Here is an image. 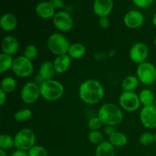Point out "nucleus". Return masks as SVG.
Masks as SVG:
<instances>
[{"label":"nucleus","instance_id":"22","mask_svg":"<svg viewBox=\"0 0 156 156\" xmlns=\"http://www.w3.org/2000/svg\"><path fill=\"white\" fill-rule=\"evenodd\" d=\"M140 84V80L135 76H128L123 79L121 87L123 91H134Z\"/></svg>","mask_w":156,"mask_h":156},{"label":"nucleus","instance_id":"15","mask_svg":"<svg viewBox=\"0 0 156 156\" xmlns=\"http://www.w3.org/2000/svg\"><path fill=\"white\" fill-rule=\"evenodd\" d=\"M55 9H56L50 1L41 2L35 7V12L40 18L47 20L54 17L56 15Z\"/></svg>","mask_w":156,"mask_h":156},{"label":"nucleus","instance_id":"13","mask_svg":"<svg viewBox=\"0 0 156 156\" xmlns=\"http://www.w3.org/2000/svg\"><path fill=\"white\" fill-rule=\"evenodd\" d=\"M124 24L129 28H138L144 23V16L138 10H130L125 14L123 17Z\"/></svg>","mask_w":156,"mask_h":156},{"label":"nucleus","instance_id":"28","mask_svg":"<svg viewBox=\"0 0 156 156\" xmlns=\"http://www.w3.org/2000/svg\"><path fill=\"white\" fill-rule=\"evenodd\" d=\"M32 117V111L28 108L21 109L14 114V119L17 122H23L29 120Z\"/></svg>","mask_w":156,"mask_h":156},{"label":"nucleus","instance_id":"7","mask_svg":"<svg viewBox=\"0 0 156 156\" xmlns=\"http://www.w3.org/2000/svg\"><path fill=\"white\" fill-rule=\"evenodd\" d=\"M120 106L128 112H133L140 108V101L139 94L134 91H123L119 97Z\"/></svg>","mask_w":156,"mask_h":156},{"label":"nucleus","instance_id":"32","mask_svg":"<svg viewBox=\"0 0 156 156\" xmlns=\"http://www.w3.org/2000/svg\"><path fill=\"white\" fill-rule=\"evenodd\" d=\"M139 142L143 146H149L152 143L155 142V136L152 133L146 132L143 133L139 139Z\"/></svg>","mask_w":156,"mask_h":156},{"label":"nucleus","instance_id":"14","mask_svg":"<svg viewBox=\"0 0 156 156\" xmlns=\"http://www.w3.org/2000/svg\"><path fill=\"white\" fill-rule=\"evenodd\" d=\"M113 8L114 2L112 0H95L93 4V11L99 18L108 17L112 12Z\"/></svg>","mask_w":156,"mask_h":156},{"label":"nucleus","instance_id":"40","mask_svg":"<svg viewBox=\"0 0 156 156\" xmlns=\"http://www.w3.org/2000/svg\"><path fill=\"white\" fill-rule=\"evenodd\" d=\"M44 82H45V80H44V78H43L42 76H41V75H40V74H38L37 76H35V80H34V82H35V83L37 84V85H42L43 83H44Z\"/></svg>","mask_w":156,"mask_h":156},{"label":"nucleus","instance_id":"9","mask_svg":"<svg viewBox=\"0 0 156 156\" xmlns=\"http://www.w3.org/2000/svg\"><path fill=\"white\" fill-rule=\"evenodd\" d=\"M41 95L40 85L34 82H28L23 85L21 90V98L25 104L30 105L38 100Z\"/></svg>","mask_w":156,"mask_h":156},{"label":"nucleus","instance_id":"43","mask_svg":"<svg viewBox=\"0 0 156 156\" xmlns=\"http://www.w3.org/2000/svg\"><path fill=\"white\" fill-rule=\"evenodd\" d=\"M154 44H155V46L156 47V37L155 38V40H154Z\"/></svg>","mask_w":156,"mask_h":156},{"label":"nucleus","instance_id":"20","mask_svg":"<svg viewBox=\"0 0 156 156\" xmlns=\"http://www.w3.org/2000/svg\"><path fill=\"white\" fill-rule=\"evenodd\" d=\"M56 70H55L53 62L50 61H46L43 62L41 65L39 69V74L42 76L45 81L51 80L54 77Z\"/></svg>","mask_w":156,"mask_h":156},{"label":"nucleus","instance_id":"36","mask_svg":"<svg viewBox=\"0 0 156 156\" xmlns=\"http://www.w3.org/2000/svg\"><path fill=\"white\" fill-rule=\"evenodd\" d=\"M104 132H105V135L108 136L110 138V137H111L113 134L115 133L117 131H116L114 126H110V125H107V126H105V128H104Z\"/></svg>","mask_w":156,"mask_h":156},{"label":"nucleus","instance_id":"33","mask_svg":"<svg viewBox=\"0 0 156 156\" xmlns=\"http://www.w3.org/2000/svg\"><path fill=\"white\" fill-rule=\"evenodd\" d=\"M102 124L103 123L100 120V118L98 117H94L90 119L88 125L91 131H98L102 126Z\"/></svg>","mask_w":156,"mask_h":156},{"label":"nucleus","instance_id":"4","mask_svg":"<svg viewBox=\"0 0 156 156\" xmlns=\"http://www.w3.org/2000/svg\"><path fill=\"white\" fill-rule=\"evenodd\" d=\"M70 45L71 44L66 37L61 33H53L47 39V47L49 50L56 56L68 54Z\"/></svg>","mask_w":156,"mask_h":156},{"label":"nucleus","instance_id":"8","mask_svg":"<svg viewBox=\"0 0 156 156\" xmlns=\"http://www.w3.org/2000/svg\"><path fill=\"white\" fill-rule=\"evenodd\" d=\"M12 70L17 76L21 78L29 77L34 72V66L31 60L24 56H20L14 60Z\"/></svg>","mask_w":156,"mask_h":156},{"label":"nucleus","instance_id":"12","mask_svg":"<svg viewBox=\"0 0 156 156\" xmlns=\"http://www.w3.org/2000/svg\"><path fill=\"white\" fill-rule=\"evenodd\" d=\"M140 119L142 124L149 129L156 128V106L149 105L142 108L140 114Z\"/></svg>","mask_w":156,"mask_h":156},{"label":"nucleus","instance_id":"3","mask_svg":"<svg viewBox=\"0 0 156 156\" xmlns=\"http://www.w3.org/2000/svg\"><path fill=\"white\" fill-rule=\"evenodd\" d=\"M40 88L41 97L48 101L59 100L64 93L62 84L54 79L45 81L42 85H40Z\"/></svg>","mask_w":156,"mask_h":156},{"label":"nucleus","instance_id":"10","mask_svg":"<svg viewBox=\"0 0 156 156\" xmlns=\"http://www.w3.org/2000/svg\"><path fill=\"white\" fill-rule=\"evenodd\" d=\"M53 23L55 27L62 32H68L71 30L74 24L72 15L66 11H59L56 12L53 18Z\"/></svg>","mask_w":156,"mask_h":156},{"label":"nucleus","instance_id":"1","mask_svg":"<svg viewBox=\"0 0 156 156\" xmlns=\"http://www.w3.org/2000/svg\"><path fill=\"white\" fill-rule=\"evenodd\" d=\"M79 94L81 100L88 105L99 103L105 95L104 87L95 79H88L80 85Z\"/></svg>","mask_w":156,"mask_h":156},{"label":"nucleus","instance_id":"18","mask_svg":"<svg viewBox=\"0 0 156 156\" xmlns=\"http://www.w3.org/2000/svg\"><path fill=\"white\" fill-rule=\"evenodd\" d=\"M18 25L16 17L12 13H5L0 18V27L6 32H11L15 30Z\"/></svg>","mask_w":156,"mask_h":156},{"label":"nucleus","instance_id":"23","mask_svg":"<svg viewBox=\"0 0 156 156\" xmlns=\"http://www.w3.org/2000/svg\"><path fill=\"white\" fill-rule=\"evenodd\" d=\"M109 142L114 147H123L127 144V136L123 133L116 132L109 138Z\"/></svg>","mask_w":156,"mask_h":156},{"label":"nucleus","instance_id":"26","mask_svg":"<svg viewBox=\"0 0 156 156\" xmlns=\"http://www.w3.org/2000/svg\"><path fill=\"white\" fill-rule=\"evenodd\" d=\"M17 86V82L14 78L11 76L5 77L1 82V90L8 94V93H12L15 91Z\"/></svg>","mask_w":156,"mask_h":156},{"label":"nucleus","instance_id":"24","mask_svg":"<svg viewBox=\"0 0 156 156\" xmlns=\"http://www.w3.org/2000/svg\"><path fill=\"white\" fill-rule=\"evenodd\" d=\"M139 98H140V103L143 105V107L152 105L155 101V95L153 92L148 88L142 90L139 94Z\"/></svg>","mask_w":156,"mask_h":156},{"label":"nucleus","instance_id":"21","mask_svg":"<svg viewBox=\"0 0 156 156\" xmlns=\"http://www.w3.org/2000/svg\"><path fill=\"white\" fill-rule=\"evenodd\" d=\"M86 48L82 43H73L69 47L68 51V55L73 59H80L85 55Z\"/></svg>","mask_w":156,"mask_h":156},{"label":"nucleus","instance_id":"6","mask_svg":"<svg viewBox=\"0 0 156 156\" xmlns=\"http://www.w3.org/2000/svg\"><path fill=\"white\" fill-rule=\"evenodd\" d=\"M136 76L140 82L144 85H152L156 81V67L149 62L139 64Z\"/></svg>","mask_w":156,"mask_h":156},{"label":"nucleus","instance_id":"44","mask_svg":"<svg viewBox=\"0 0 156 156\" xmlns=\"http://www.w3.org/2000/svg\"><path fill=\"white\" fill-rule=\"evenodd\" d=\"M154 136H155V143H156V132H155V133L154 134Z\"/></svg>","mask_w":156,"mask_h":156},{"label":"nucleus","instance_id":"37","mask_svg":"<svg viewBox=\"0 0 156 156\" xmlns=\"http://www.w3.org/2000/svg\"><path fill=\"white\" fill-rule=\"evenodd\" d=\"M6 98H7V94L2 90L0 89V105L2 106L5 103Z\"/></svg>","mask_w":156,"mask_h":156},{"label":"nucleus","instance_id":"27","mask_svg":"<svg viewBox=\"0 0 156 156\" xmlns=\"http://www.w3.org/2000/svg\"><path fill=\"white\" fill-rule=\"evenodd\" d=\"M13 146H15V141L14 138L12 136L9 134H1L0 136V149H10Z\"/></svg>","mask_w":156,"mask_h":156},{"label":"nucleus","instance_id":"30","mask_svg":"<svg viewBox=\"0 0 156 156\" xmlns=\"http://www.w3.org/2000/svg\"><path fill=\"white\" fill-rule=\"evenodd\" d=\"M38 55V50L36 46L33 44H29L24 48V55L23 56L26 57L27 59H35Z\"/></svg>","mask_w":156,"mask_h":156},{"label":"nucleus","instance_id":"17","mask_svg":"<svg viewBox=\"0 0 156 156\" xmlns=\"http://www.w3.org/2000/svg\"><path fill=\"white\" fill-rule=\"evenodd\" d=\"M56 73H65L71 65V57L68 54L56 56L53 62Z\"/></svg>","mask_w":156,"mask_h":156},{"label":"nucleus","instance_id":"16","mask_svg":"<svg viewBox=\"0 0 156 156\" xmlns=\"http://www.w3.org/2000/svg\"><path fill=\"white\" fill-rule=\"evenodd\" d=\"M18 48L19 43L15 37L9 35L5 37L2 41V50L4 53L12 56L18 52Z\"/></svg>","mask_w":156,"mask_h":156},{"label":"nucleus","instance_id":"31","mask_svg":"<svg viewBox=\"0 0 156 156\" xmlns=\"http://www.w3.org/2000/svg\"><path fill=\"white\" fill-rule=\"evenodd\" d=\"M28 156H47V149L42 146L35 145L27 151Z\"/></svg>","mask_w":156,"mask_h":156},{"label":"nucleus","instance_id":"11","mask_svg":"<svg viewBox=\"0 0 156 156\" xmlns=\"http://www.w3.org/2000/svg\"><path fill=\"white\" fill-rule=\"evenodd\" d=\"M149 54V50L146 44L143 42H137L129 50V58L133 62L141 64L146 62Z\"/></svg>","mask_w":156,"mask_h":156},{"label":"nucleus","instance_id":"42","mask_svg":"<svg viewBox=\"0 0 156 156\" xmlns=\"http://www.w3.org/2000/svg\"><path fill=\"white\" fill-rule=\"evenodd\" d=\"M152 23H153L154 25L156 27V12H155V13L154 14L153 18H152Z\"/></svg>","mask_w":156,"mask_h":156},{"label":"nucleus","instance_id":"2","mask_svg":"<svg viewBox=\"0 0 156 156\" xmlns=\"http://www.w3.org/2000/svg\"><path fill=\"white\" fill-rule=\"evenodd\" d=\"M98 117L105 126H117L122 123L123 114L121 109L113 103L104 104L99 109Z\"/></svg>","mask_w":156,"mask_h":156},{"label":"nucleus","instance_id":"19","mask_svg":"<svg viewBox=\"0 0 156 156\" xmlns=\"http://www.w3.org/2000/svg\"><path fill=\"white\" fill-rule=\"evenodd\" d=\"M115 147L109 141H104L98 145L95 149V156H115Z\"/></svg>","mask_w":156,"mask_h":156},{"label":"nucleus","instance_id":"29","mask_svg":"<svg viewBox=\"0 0 156 156\" xmlns=\"http://www.w3.org/2000/svg\"><path fill=\"white\" fill-rule=\"evenodd\" d=\"M88 139L90 143L95 145H99L105 141V137L100 131H91L88 135Z\"/></svg>","mask_w":156,"mask_h":156},{"label":"nucleus","instance_id":"25","mask_svg":"<svg viewBox=\"0 0 156 156\" xmlns=\"http://www.w3.org/2000/svg\"><path fill=\"white\" fill-rule=\"evenodd\" d=\"M14 60L12 56L6 53H1L0 54V72L2 73H5V72L8 71L12 68L14 63Z\"/></svg>","mask_w":156,"mask_h":156},{"label":"nucleus","instance_id":"38","mask_svg":"<svg viewBox=\"0 0 156 156\" xmlns=\"http://www.w3.org/2000/svg\"><path fill=\"white\" fill-rule=\"evenodd\" d=\"M50 2L53 4V5L54 6L55 9H56V8L60 9V8L63 7V2L61 1V0H52V1H50Z\"/></svg>","mask_w":156,"mask_h":156},{"label":"nucleus","instance_id":"35","mask_svg":"<svg viewBox=\"0 0 156 156\" xmlns=\"http://www.w3.org/2000/svg\"><path fill=\"white\" fill-rule=\"evenodd\" d=\"M98 24L101 28H108L110 27V24H111L110 19L108 18V17H101V18H99Z\"/></svg>","mask_w":156,"mask_h":156},{"label":"nucleus","instance_id":"39","mask_svg":"<svg viewBox=\"0 0 156 156\" xmlns=\"http://www.w3.org/2000/svg\"><path fill=\"white\" fill-rule=\"evenodd\" d=\"M11 156H28V153L26 151L18 150V149H17L15 152H12Z\"/></svg>","mask_w":156,"mask_h":156},{"label":"nucleus","instance_id":"5","mask_svg":"<svg viewBox=\"0 0 156 156\" xmlns=\"http://www.w3.org/2000/svg\"><path fill=\"white\" fill-rule=\"evenodd\" d=\"M15 147L18 150L27 151L35 146L36 135L32 129L24 128L18 131L14 137Z\"/></svg>","mask_w":156,"mask_h":156},{"label":"nucleus","instance_id":"41","mask_svg":"<svg viewBox=\"0 0 156 156\" xmlns=\"http://www.w3.org/2000/svg\"><path fill=\"white\" fill-rule=\"evenodd\" d=\"M0 156H7V154H6L5 150L0 149Z\"/></svg>","mask_w":156,"mask_h":156},{"label":"nucleus","instance_id":"34","mask_svg":"<svg viewBox=\"0 0 156 156\" xmlns=\"http://www.w3.org/2000/svg\"><path fill=\"white\" fill-rule=\"evenodd\" d=\"M134 5L141 9H146L149 7L153 3L152 0H134Z\"/></svg>","mask_w":156,"mask_h":156}]
</instances>
